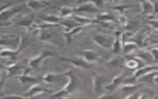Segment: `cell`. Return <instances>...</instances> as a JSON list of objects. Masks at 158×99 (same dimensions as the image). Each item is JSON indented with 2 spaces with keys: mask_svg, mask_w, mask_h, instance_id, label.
Segmentation results:
<instances>
[{
  "mask_svg": "<svg viewBox=\"0 0 158 99\" xmlns=\"http://www.w3.org/2000/svg\"><path fill=\"white\" fill-rule=\"evenodd\" d=\"M64 74L67 79L66 85L60 91L51 94V98H59L65 97L66 95H71L77 91L81 85V80L72 69L67 71Z\"/></svg>",
  "mask_w": 158,
  "mask_h": 99,
  "instance_id": "obj_1",
  "label": "cell"
},
{
  "mask_svg": "<svg viewBox=\"0 0 158 99\" xmlns=\"http://www.w3.org/2000/svg\"><path fill=\"white\" fill-rule=\"evenodd\" d=\"M27 7L25 4L10 6L0 13V27H7L11 25L17 17Z\"/></svg>",
  "mask_w": 158,
  "mask_h": 99,
  "instance_id": "obj_2",
  "label": "cell"
},
{
  "mask_svg": "<svg viewBox=\"0 0 158 99\" xmlns=\"http://www.w3.org/2000/svg\"><path fill=\"white\" fill-rule=\"evenodd\" d=\"M51 27L39 29V38L47 43L59 47L64 46L65 42L64 38H62L56 31L49 30Z\"/></svg>",
  "mask_w": 158,
  "mask_h": 99,
  "instance_id": "obj_3",
  "label": "cell"
},
{
  "mask_svg": "<svg viewBox=\"0 0 158 99\" xmlns=\"http://www.w3.org/2000/svg\"><path fill=\"white\" fill-rule=\"evenodd\" d=\"M20 38L15 34L0 35V46L3 48L17 50L20 44Z\"/></svg>",
  "mask_w": 158,
  "mask_h": 99,
  "instance_id": "obj_4",
  "label": "cell"
},
{
  "mask_svg": "<svg viewBox=\"0 0 158 99\" xmlns=\"http://www.w3.org/2000/svg\"><path fill=\"white\" fill-rule=\"evenodd\" d=\"M35 14H25L23 15H22L19 19H18L14 22V24L15 26L25 28L27 32H30L33 30V27L35 23Z\"/></svg>",
  "mask_w": 158,
  "mask_h": 99,
  "instance_id": "obj_5",
  "label": "cell"
},
{
  "mask_svg": "<svg viewBox=\"0 0 158 99\" xmlns=\"http://www.w3.org/2000/svg\"><path fill=\"white\" fill-rule=\"evenodd\" d=\"M55 54H56L51 51L48 50H43L40 54L28 61V64L29 66V67L31 69L37 68L43 63V62L46 58L52 56H54Z\"/></svg>",
  "mask_w": 158,
  "mask_h": 99,
  "instance_id": "obj_6",
  "label": "cell"
},
{
  "mask_svg": "<svg viewBox=\"0 0 158 99\" xmlns=\"http://www.w3.org/2000/svg\"><path fill=\"white\" fill-rule=\"evenodd\" d=\"M108 82L109 79L106 75L96 72L93 73V90L96 93H100L102 92L104 86L107 84Z\"/></svg>",
  "mask_w": 158,
  "mask_h": 99,
  "instance_id": "obj_7",
  "label": "cell"
},
{
  "mask_svg": "<svg viewBox=\"0 0 158 99\" xmlns=\"http://www.w3.org/2000/svg\"><path fill=\"white\" fill-rule=\"evenodd\" d=\"M92 38L98 46L105 49H112L114 40L112 37L102 34H93Z\"/></svg>",
  "mask_w": 158,
  "mask_h": 99,
  "instance_id": "obj_8",
  "label": "cell"
},
{
  "mask_svg": "<svg viewBox=\"0 0 158 99\" xmlns=\"http://www.w3.org/2000/svg\"><path fill=\"white\" fill-rule=\"evenodd\" d=\"M58 58L60 61L69 62L78 68L88 69L91 67L90 64L86 62L81 56H74L69 58L58 56Z\"/></svg>",
  "mask_w": 158,
  "mask_h": 99,
  "instance_id": "obj_9",
  "label": "cell"
},
{
  "mask_svg": "<svg viewBox=\"0 0 158 99\" xmlns=\"http://www.w3.org/2000/svg\"><path fill=\"white\" fill-rule=\"evenodd\" d=\"M30 68L27 67L23 73L21 74L15 76V77L19 80L22 85H28V84H38L40 82V79L37 77L31 76L28 74V72L30 71Z\"/></svg>",
  "mask_w": 158,
  "mask_h": 99,
  "instance_id": "obj_10",
  "label": "cell"
},
{
  "mask_svg": "<svg viewBox=\"0 0 158 99\" xmlns=\"http://www.w3.org/2000/svg\"><path fill=\"white\" fill-rule=\"evenodd\" d=\"M65 75L64 73L57 74V73H48L42 77L41 79L47 84H61L64 80Z\"/></svg>",
  "mask_w": 158,
  "mask_h": 99,
  "instance_id": "obj_11",
  "label": "cell"
},
{
  "mask_svg": "<svg viewBox=\"0 0 158 99\" xmlns=\"http://www.w3.org/2000/svg\"><path fill=\"white\" fill-rule=\"evenodd\" d=\"M26 6L35 12H39L42 9L49 6L51 2L47 0H28Z\"/></svg>",
  "mask_w": 158,
  "mask_h": 99,
  "instance_id": "obj_12",
  "label": "cell"
},
{
  "mask_svg": "<svg viewBox=\"0 0 158 99\" xmlns=\"http://www.w3.org/2000/svg\"><path fill=\"white\" fill-rule=\"evenodd\" d=\"M43 93H47L51 94V91L46 88H43L38 85V84H33L31 87L25 93L23 94L24 98H31L34 96L41 94Z\"/></svg>",
  "mask_w": 158,
  "mask_h": 99,
  "instance_id": "obj_13",
  "label": "cell"
},
{
  "mask_svg": "<svg viewBox=\"0 0 158 99\" xmlns=\"http://www.w3.org/2000/svg\"><path fill=\"white\" fill-rule=\"evenodd\" d=\"M127 71H124L123 72H122L120 75H117L116 77H115L112 80L111 82L107 84H106L104 88L106 89V90L110 91V92H112L114 90H115V89H117L122 84H123V81L124 80V79L127 77Z\"/></svg>",
  "mask_w": 158,
  "mask_h": 99,
  "instance_id": "obj_14",
  "label": "cell"
},
{
  "mask_svg": "<svg viewBox=\"0 0 158 99\" xmlns=\"http://www.w3.org/2000/svg\"><path fill=\"white\" fill-rule=\"evenodd\" d=\"M79 53L86 62L91 63L97 61H101V58L99 54L93 50H84L80 51Z\"/></svg>",
  "mask_w": 158,
  "mask_h": 99,
  "instance_id": "obj_15",
  "label": "cell"
},
{
  "mask_svg": "<svg viewBox=\"0 0 158 99\" xmlns=\"http://www.w3.org/2000/svg\"><path fill=\"white\" fill-rule=\"evenodd\" d=\"M24 65L21 64L20 63H13L7 67V72L6 74L8 77L9 76H17L24 72V71L27 69Z\"/></svg>",
  "mask_w": 158,
  "mask_h": 99,
  "instance_id": "obj_16",
  "label": "cell"
},
{
  "mask_svg": "<svg viewBox=\"0 0 158 99\" xmlns=\"http://www.w3.org/2000/svg\"><path fill=\"white\" fill-rule=\"evenodd\" d=\"M73 12H85V13H95L98 11V8H97L91 2H82L79 6L73 8Z\"/></svg>",
  "mask_w": 158,
  "mask_h": 99,
  "instance_id": "obj_17",
  "label": "cell"
},
{
  "mask_svg": "<svg viewBox=\"0 0 158 99\" xmlns=\"http://www.w3.org/2000/svg\"><path fill=\"white\" fill-rule=\"evenodd\" d=\"M126 59L124 56L121 55H116L111 58L109 61L104 62L106 65L110 67L121 68L125 66Z\"/></svg>",
  "mask_w": 158,
  "mask_h": 99,
  "instance_id": "obj_18",
  "label": "cell"
},
{
  "mask_svg": "<svg viewBox=\"0 0 158 99\" xmlns=\"http://www.w3.org/2000/svg\"><path fill=\"white\" fill-rule=\"evenodd\" d=\"M140 2L142 13L144 15L149 16L154 14V3L149 0H137Z\"/></svg>",
  "mask_w": 158,
  "mask_h": 99,
  "instance_id": "obj_19",
  "label": "cell"
},
{
  "mask_svg": "<svg viewBox=\"0 0 158 99\" xmlns=\"http://www.w3.org/2000/svg\"><path fill=\"white\" fill-rule=\"evenodd\" d=\"M139 81L146 83L157 84V69L146 73L138 79ZM137 79V80H138Z\"/></svg>",
  "mask_w": 158,
  "mask_h": 99,
  "instance_id": "obj_20",
  "label": "cell"
},
{
  "mask_svg": "<svg viewBox=\"0 0 158 99\" xmlns=\"http://www.w3.org/2000/svg\"><path fill=\"white\" fill-rule=\"evenodd\" d=\"M40 19L44 23L54 25H59L60 22L63 19L60 16L54 14H46L40 16Z\"/></svg>",
  "mask_w": 158,
  "mask_h": 99,
  "instance_id": "obj_21",
  "label": "cell"
},
{
  "mask_svg": "<svg viewBox=\"0 0 158 99\" xmlns=\"http://www.w3.org/2000/svg\"><path fill=\"white\" fill-rule=\"evenodd\" d=\"M157 65L156 66L149 65V66H142L141 67L136 69L133 75L136 79H138V78H139L140 77L146 74V73L152 71H154V70H157Z\"/></svg>",
  "mask_w": 158,
  "mask_h": 99,
  "instance_id": "obj_22",
  "label": "cell"
},
{
  "mask_svg": "<svg viewBox=\"0 0 158 99\" xmlns=\"http://www.w3.org/2000/svg\"><path fill=\"white\" fill-rule=\"evenodd\" d=\"M83 27H84L82 25L78 26L67 32H64V38L65 40V43L67 45L70 44L72 40V37H73V35H75V34L78 33V32H80L83 28Z\"/></svg>",
  "mask_w": 158,
  "mask_h": 99,
  "instance_id": "obj_23",
  "label": "cell"
},
{
  "mask_svg": "<svg viewBox=\"0 0 158 99\" xmlns=\"http://www.w3.org/2000/svg\"><path fill=\"white\" fill-rule=\"evenodd\" d=\"M73 19L82 26L88 25L93 24H98L97 21L95 19H91L81 15H73Z\"/></svg>",
  "mask_w": 158,
  "mask_h": 99,
  "instance_id": "obj_24",
  "label": "cell"
},
{
  "mask_svg": "<svg viewBox=\"0 0 158 99\" xmlns=\"http://www.w3.org/2000/svg\"><path fill=\"white\" fill-rule=\"evenodd\" d=\"M98 23L100 22H117V19L115 18V17L108 12H104V13H101L98 14L95 19Z\"/></svg>",
  "mask_w": 158,
  "mask_h": 99,
  "instance_id": "obj_25",
  "label": "cell"
},
{
  "mask_svg": "<svg viewBox=\"0 0 158 99\" xmlns=\"http://www.w3.org/2000/svg\"><path fill=\"white\" fill-rule=\"evenodd\" d=\"M61 25H62L64 27V31L65 32H67L73 28L81 26L80 24L77 23L76 21H75L73 19H70V20H62L60 24Z\"/></svg>",
  "mask_w": 158,
  "mask_h": 99,
  "instance_id": "obj_26",
  "label": "cell"
},
{
  "mask_svg": "<svg viewBox=\"0 0 158 99\" xmlns=\"http://www.w3.org/2000/svg\"><path fill=\"white\" fill-rule=\"evenodd\" d=\"M141 87V84H123V86L121 87V90L123 93H126L127 95H131L133 93L135 92L137 89Z\"/></svg>",
  "mask_w": 158,
  "mask_h": 99,
  "instance_id": "obj_27",
  "label": "cell"
},
{
  "mask_svg": "<svg viewBox=\"0 0 158 99\" xmlns=\"http://www.w3.org/2000/svg\"><path fill=\"white\" fill-rule=\"evenodd\" d=\"M120 33L118 32L115 33V40H114V42L112 47V51L115 54L120 53L122 50V42L120 38Z\"/></svg>",
  "mask_w": 158,
  "mask_h": 99,
  "instance_id": "obj_28",
  "label": "cell"
},
{
  "mask_svg": "<svg viewBox=\"0 0 158 99\" xmlns=\"http://www.w3.org/2000/svg\"><path fill=\"white\" fill-rule=\"evenodd\" d=\"M60 12V17L61 18H65L71 15L73 13V8L69 7H55Z\"/></svg>",
  "mask_w": 158,
  "mask_h": 99,
  "instance_id": "obj_29",
  "label": "cell"
},
{
  "mask_svg": "<svg viewBox=\"0 0 158 99\" xmlns=\"http://www.w3.org/2000/svg\"><path fill=\"white\" fill-rule=\"evenodd\" d=\"M136 58H139V59H141L143 62H146V61H150L151 60L153 61L152 57L151 54V53L148 51H139L136 56Z\"/></svg>",
  "mask_w": 158,
  "mask_h": 99,
  "instance_id": "obj_30",
  "label": "cell"
},
{
  "mask_svg": "<svg viewBox=\"0 0 158 99\" xmlns=\"http://www.w3.org/2000/svg\"><path fill=\"white\" fill-rule=\"evenodd\" d=\"M78 3L82 2H91L93 5H94L97 8H101L104 6V2L103 0H78L77 1Z\"/></svg>",
  "mask_w": 158,
  "mask_h": 99,
  "instance_id": "obj_31",
  "label": "cell"
},
{
  "mask_svg": "<svg viewBox=\"0 0 158 99\" xmlns=\"http://www.w3.org/2000/svg\"><path fill=\"white\" fill-rule=\"evenodd\" d=\"M7 77L8 76L7 75V74H4L3 75V76L0 77V95L3 94V90H4L6 80L7 79Z\"/></svg>",
  "mask_w": 158,
  "mask_h": 99,
  "instance_id": "obj_32",
  "label": "cell"
},
{
  "mask_svg": "<svg viewBox=\"0 0 158 99\" xmlns=\"http://www.w3.org/2000/svg\"><path fill=\"white\" fill-rule=\"evenodd\" d=\"M130 7H131V6L124 4V5H118V6H114L113 7V9L118 11L120 14H122L123 13V12L124 11V10H125L127 9H129Z\"/></svg>",
  "mask_w": 158,
  "mask_h": 99,
  "instance_id": "obj_33",
  "label": "cell"
},
{
  "mask_svg": "<svg viewBox=\"0 0 158 99\" xmlns=\"http://www.w3.org/2000/svg\"><path fill=\"white\" fill-rule=\"evenodd\" d=\"M149 53H151L153 61H154L156 62H157V47H156L155 48H152L151 50V51H149Z\"/></svg>",
  "mask_w": 158,
  "mask_h": 99,
  "instance_id": "obj_34",
  "label": "cell"
},
{
  "mask_svg": "<svg viewBox=\"0 0 158 99\" xmlns=\"http://www.w3.org/2000/svg\"><path fill=\"white\" fill-rule=\"evenodd\" d=\"M148 23L152 26L153 28H154L156 30L157 28V19H152L151 20H149L148 22Z\"/></svg>",
  "mask_w": 158,
  "mask_h": 99,
  "instance_id": "obj_35",
  "label": "cell"
},
{
  "mask_svg": "<svg viewBox=\"0 0 158 99\" xmlns=\"http://www.w3.org/2000/svg\"><path fill=\"white\" fill-rule=\"evenodd\" d=\"M11 5H12V3H11V2H8V3H7V4H3V5L0 6V13H1L4 9H5L6 8H7V7H9V6H11Z\"/></svg>",
  "mask_w": 158,
  "mask_h": 99,
  "instance_id": "obj_36",
  "label": "cell"
},
{
  "mask_svg": "<svg viewBox=\"0 0 158 99\" xmlns=\"http://www.w3.org/2000/svg\"><path fill=\"white\" fill-rule=\"evenodd\" d=\"M103 1H105V0H103Z\"/></svg>",
  "mask_w": 158,
  "mask_h": 99,
  "instance_id": "obj_37",
  "label": "cell"
},
{
  "mask_svg": "<svg viewBox=\"0 0 158 99\" xmlns=\"http://www.w3.org/2000/svg\"><path fill=\"white\" fill-rule=\"evenodd\" d=\"M77 1H78V0H77Z\"/></svg>",
  "mask_w": 158,
  "mask_h": 99,
  "instance_id": "obj_38",
  "label": "cell"
}]
</instances>
